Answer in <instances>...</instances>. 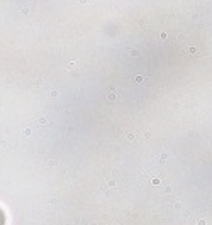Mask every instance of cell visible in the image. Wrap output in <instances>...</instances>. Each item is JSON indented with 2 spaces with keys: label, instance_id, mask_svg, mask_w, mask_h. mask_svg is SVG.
Here are the masks:
<instances>
[{
  "label": "cell",
  "instance_id": "6da1fadb",
  "mask_svg": "<svg viewBox=\"0 0 212 225\" xmlns=\"http://www.w3.org/2000/svg\"><path fill=\"white\" fill-rule=\"evenodd\" d=\"M0 225H5V213L2 212V208H0Z\"/></svg>",
  "mask_w": 212,
  "mask_h": 225
}]
</instances>
